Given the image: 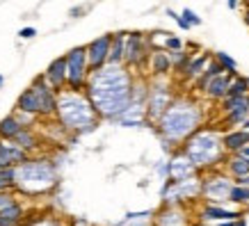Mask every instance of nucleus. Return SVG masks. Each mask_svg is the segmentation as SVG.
<instances>
[{
  "mask_svg": "<svg viewBox=\"0 0 249 226\" xmlns=\"http://www.w3.org/2000/svg\"><path fill=\"white\" fill-rule=\"evenodd\" d=\"M133 87H135V80L128 67L107 64L89 75L85 94L91 101L98 119L114 121L133 103Z\"/></svg>",
  "mask_w": 249,
  "mask_h": 226,
  "instance_id": "nucleus-1",
  "label": "nucleus"
},
{
  "mask_svg": "<svg viewBox=\"0 0 249 226\" xmlns=\"http://www.w3.org/2000/svg\"><path fill=\"white\" fill-rule=\"evenodd\" d=\"M201 121H204V107L188 96H178L174 98V103L156 123V133L160 139L176 146L185 144L196 130L204 128Z\"/></svg>",
  "mask_w": 249,
  "mask_h": 226,
  "instance_id": "nucleus-2",
  "label": "nucleus"
},
{
  "mask_svg": "<svg viewBox=\"0 0 249 226\" xmlns=\"http://www.w3.org/2000/svg\"><path fill=\"white\" fill-rule=\"evenodd\" d=\"M57 119L64 130L78 135L91 133L98 126V114L85 91L62 89L57 94Z\"/></svg>",
  "mask_w": 249,
  "mask_h": 226,
  "instance_id": "nucleus-3",
  "label": "nucleus"
},
{
  "mask_svg": "<svg viewBox=\"0 0 249 226\" xmlns=\"http://www.w3.org/2000/svg\"><path fill=\"white\" fill-rule=\"evenodd\" d=\"M57 185V169L46 158H28L14 167V190L23 194H46Z\"/></svg>",
  "mask_w": 249,
  "mask_h": 226,
  "instance_id": "nucleus-4",
  "label": "nucleus"
},
{
  "mask_svg": "<svg viewBox=\"0 0 249 226\" xmlns=\"http://www.w3.org/2000/svg\"><path fill=\"white\" fill-rule=\"evenodd\" d=\"M181 151L192 160V165L199 172L217 167L227 156L224 144H222V133H217L215 128H206V126L196 130L195 135L183 144Z\"/></svg>",
  "mask_w": 249,
  "mask_h": 226,
  "instance_id": "nucleus-5",
  "label": "nucleus"
},
{
  "mask_svg": "<svg viewBox=\"0 0 249 226\" xmlns=\"http://www.w3.org/2000/svg\"><path fill=\"white\" fill-rule=\"evenodd\" d=\"M67 89L85 91L89 80V62H87V46H76L67 55Z\"/></svg>",
  "mask_w": 249,
  "mask_h": 226,
  "instance_id": "nucleus-6",
  "label": "nucleus"
},
{
  "mask_svg": "<svg viewBox=\"0 0 249 226\" xmlns=\"http://www.w3.org/2000/svg\"><path fill=\"white\" fill-rule=\"evenodd\" d=\"M172 103L174 94L167 78H153V83H149V94H146V119H149V123L156 126Z\"/></svg>",
  "mask_w": 249,
  "mask_h": 226,
  "instance_id": "nucleus-7",
  "label": "nucleus"
},
{
  "mask_svg": "<svg viewBox=\"0 0 249 226\" xmlns=\"http://www.w3.org/2000/svg\"><path fill=\"white\" fill-rule=\"evenodd\" d=\"M160 196H162V204L165 206H181L185 201H195L201 196V178H190V181H165L160 188Z\"/></svg>",
  "mask_w": 249,
  "mask_h": 226,
  "instance_id": "nucleus-8",
  "label": "nucleus"
},
{
  "mask_svg": "<svg viewBox=\"0 0 249 226\" xmlns=\"http://www.w3.org/2000/svg\"><path fill=\"white\" fill-rule=\"evenodd\" d=\"M235 181L231 176L224 174H211L201 178V196L213 206H224L231 199V190H233Z\"/></svg>",
  "mask_w": 249,
  "mask_h": 226,
  "instance_id": "nucleus-9",
  "label": "nucleus"
},
{
  "mask_svg": "<svg viewBox=\"0 0 249 226\" xmlns=\"http://www.w3.org/2000/svg\"><path fill=\"white\" fill-rule=\"evenodd\" d=\"M151 57L149 53V41L142 32H128L126 37V53H124V67L140 69L144 67V62Z\"/></svg>",
  "mask_w": 249,
  "mask_h": 226,
  "instance_id": "nucleus-10",
  "label": "nucleus"
},
{
  "mask_svg": "<svg viewBox=\"0 0 249 226\" xmlns=\"http://www.w3.org/2000/svg\"><path fill=\"white\" fill-rule=\"evenodd\" d=\"M112 37L114 35H101L94 41L87 44V62H89V71H98V69L107 67L110 60V48H112Z\"/></svg>",
  "mask_w": 249,
  "mask_h": 226,
  "instance_id": "nucleus-11",
  "label": "nucleus"
},
{
  "mask_svg": "<svg viewBox=\"0 0 249 226\" xmlns=\"http://www.w3.org/2000/svg\"><path fill=\"white\" fill-rule=\"evenodd\" d=\"M30 87H32V91H35V96H37L39 114H44V117L57 114V91L46 83L44 78H37Z\"/></svg>",
  "mask_w": 249,
  "mask_h": 226,
  "instance_id": "nucleus-12",
  "label": "nucleus"
},
{
  "mask_svg": "<svg viewBox=\"0 0 249 226\" xmlns=\"http://www.w3.org/2000/svg\"><path fill=\"white\" fill-rule=\"evenodd\" d=\"M167 162H169V181H174V183L196 178V174H199V169L192 165V160H190L183 151H176Z\"/></svg>",
  "mask_w": 249,
  "mask_h": 226,
  "instance_id": "nucleus-13",
  "label": "nucleus"
},
{
  "mask_svg": "<svg viewBox=\"0 0 249 226\" xmlns=\"http://www.w3.org/2000/svg\"><path fill=\"white\" fill-rule=\"evenodd\" d=\"M117 123L119 126H124V128H140V126H151L149 123V119H146V105L144 103H130L128 105V110L124 114H119L117 117Z\"/></svg>",
  "mask_w": 249,
  "mask_h": 226,
  "instance_id": "nucleus-14",
  "label": "nucleus"
},
{
  "mask_svg": "<svg viewBox=\"0 0 249 226\" xmlns=\"http://www.w3.org/2000/svg\"><path fill=\"white\" fill-rule=\"evenodd\" d=\"M199 222H215V224H219V222H238V219H242V212L240 210H229V208H224V206H213V204H206L204 208H201V212H199Z\"/></svg>",
  "mask_w": 249,
  "mask_h": 226,
  "instance_id": "nucleus-15",
  "label": "nucleus"
},
{
  "mask_svg": "<svg viewBox=\"0 0 249 226\" xmlns=\"http://www.w3.org/2000/svg\"><path fill=\"white\" fill-rule=\"evenodd\" d=\"M44 80L51 85L57 94H60L62 89H67V57H57V60L51 62L44 73Z\"/></svg>",
  "mask_w": 249,
  "mask_h": 226,
  "instance_id": "nucleus-16",
  "label": "nucleus"
},
{
  "mask_svg": "<svg viewBox=\"0 0 249 226\" xmlns=\"http://www.w3.org/2000/svg\"><path fill=\"white\" fill-rule=\"evenodd\" d=\"M153 226H188V217L181 206H162L156 210Z\"/></svg>",
  "mask_w": 249,
  "mask_h": 226,
  "instance_id": "nucleus-17",
  "label": "nucleus"
},
{
  "mask_svg": "<svg viewBox=\"0 0 249 226\" xmlns=\"http://www.w3.org/2000/svg\"><path fill=\"white\" fill-rule=\"evenodd\" d=\"M222 144H224V151H227V153L238 156L245 146H249V133L242 128L227 130V133L222 135Z\"/></svg>",
  "mask_w": 249,
  "mask_h": 226,
  "instance_id": "nucleus-18",
  "label": "nucleus"
},
{
  "mask_svg": "<svg viewBox=\"0 0 249 226\" xmlns=\"http://www.w3.org/2000/svg\"><path fill=\"white\" fill-rule=\"evenodd\" d=\"M0 160H2L7 167H18L21 162L28 160V153H25L23 149H18L14 142L0 139Z\"/></svg>",
  "mask_w": 249,
  "mask_h": 226,
  "instance_id": "nucleus-19",
  "label": "nucleus"
},
{
  "mask_svg": "<svg viewBox=\"0 0 249 226\" xmlns=\"http://www.w3.org/2000/svg\"><path fill=\"white\" fill-rule=\"evenodd\" d=\"M149 67H151L153 78H165L169 71H172V57L167 51H151V57H149Z\"/></svg>",
  "mask_w": 249,
  "mask_h": 226,
  "instance_id": "nucleus-20",
  "label": "nucleus"
},
{
  "mask_svg": "<svg viewBox=\"0 0 249 226\" xmlns=\"http://www.w3.org/2000/svg\"><path fill=\"white\" fill-rule=\"evenodd\" d=\"M231 83H233V78L229 73L219 75V78H215V80H211L208 83V87H206V96L211 98V101H224L229 94V87H231Z\"/></svg>",
  "mask_w": 249,
  "mask_h": 226,
  "instance_id": "nucleus-21",
  "label": "nucleus"
},
{
  "mask_svg": "<svg viewBox=\"0 0 249 226\" xmlns=\"http://www.w3.org/2000/svg\"><path fill=\"white\" fill-rule=\"evenodd\" d=\"M23 130V123L18 121L16 114H7V117H2L0 119V139H5V142H14V137L18 135Z\"/></svg>",
  "mask_w": 249,
  "mask_h": 226,
  "instance_id": "nucleus-22",
  "label": "nucleus"
},
{
  "mask_svg": "<svg viewBox=\"0 0 249 226\" xmlns=\"http://www.w3.org/2000/svg\"><path fill=\"white\" fill-rule=\"evenodd\" d=\"M224 73H227V71H224V67H222V64L215 60V55H213V62L208 64V69L204 71V75L195 80V89L196 91H206V87H208V83H211V80H215V78H219V75H224Z\"/></svg>",
  "mask_w": 249,
  "mask_h": 226,
  "instance_id": "nucleus-23",
  "label": "nucleus"
},
{
  "mask_svg": "<svg viewBox=\"0 0 249 226\" xmlns=\"http://www.w3.org/2000/svg\"><path fill=\"white\" fill-rule=\"evenodd\" d=\"M153 217L156 210H140V212H128L126 217L117 222L114 226H153Z\"/></svg>",
  "mask_w": 249,
  "mask_h": 226,
  "instance_id": "nucleus-24",
  "label": "nucleus"
},
{
  "mask_svg": "<svg viewBox=\"0 0 249 226\" xmlns=\"http://www.w3.org/2000/svg\"><path fill=\"white\" fill-rule=\"evenodd\" d=\"M211 62H213V55H211V53H201V55H196V57H192V62H190L188 71H185V78H190V80H196V78H201Z\"/></svg>",
  "mask_w": 249,
  "mask_h": 226,
  "instance_id": "nucleus-25",
  "label": "nucleus"
},
{
  "mask_svg": "<svg viewBox=\"0 0 249 226\" xmlns=\"http://www.w3.org/2000/svg\"><path fill=\"white\" fill-rule=\"evenodd\" d=\"M126 37L128 32H117L112 37V48H110V60L107 64H124V53H126Z\"/></svg>",
  "mask_w": 249,
  "mask_h": 226,
  "instance_id": "nucleus-26",
  "label": "nucleus"
},
{
  "mask_svg": "<svg viewBox=\"0 0 249 226\" xmlns=\"http://www.w3.org/2000/svg\"><path fill=\"white\" fill-rule=\"evenodd\" d=\"M16 110H18V112H25V114H32V117H37L39 114V103H37V96H35L32 87H28V89L18 96V101H16Z\"/></svg>",
  "mask_w": 249,
  "mask_h": 226,
  "instance_id": "nucleus-27",
  "label": "nucleus"
},
{
  "mask_svg": "<svg viewBox=\"0 0 249 226\" xmlns=\"http://www.w3.org/2000/svg\"><path fill=\"white\" fill-rule=\"evenodd\" d=\"M25 219V210L21 204H14L0 210V226H21V222Z\"/></svg>",
  "mask_w": 249,
  "mask_h": 226,
  "instance_id": "nucleus-28",
  "label": "nucleus"
},
{
  "mask_svg": "<svg viewBox=\"0 0 249 226\" xmlns=\"http://www.w3.org/2000/svg\"><path fill=\"white\" fill-rule=\"evenodd\" d=\"M227 169H229V174H231L233 181L245 178V176H249V160L242 158L240 153H238V156H231V158L227 160Z\"/></svg>",
  "mask_w": 249,
  "mask_h": 226,
  "instance_id": "nucleus-29",
  "label": "nucleus"
},
{
  "mask_svg": "<svg viewBox=\"0 0 249 226\" xmlns=\"http://www.w3.org/2000/svg\"><path fill=\"white\" fill-rule=\"evenodd\" d=\"M14 144L18 146V149H23L25 153L32 149H37V135L32 133V128H23L18 135L14 137Z\"/></svg>",
  "mask_w": 249,
  "mask_h": 226,
  "instance_id": "nucleus-30",
  "label": "nucleus"
},
{
  "mask_svg": "<svg viewBox=\"0 0 249 226\" xmlns=\"http://www.w3.org/2000/svg\"><path fill=\"white\" fill-rule=\"evenodd\" d=\"M240 96H249V83H247V78L238 75V78H233V83L229 87L227 98H240Z\"/></svg>",
  "mask_w": 249,
  "mask_h": 226,
  "instance_id": "nucleus-31",
  "label": "nucleus"
},
{
  "mask_svg": "<svg viewBox=\"0 0 249 226\" xmlns=\"http://www.w3.org/2000/svg\"><path fill=\"white\" fill-rule=\"evenodd\" d=\"M215 60H217L219 64L224 67V71H227L231 78H238V62H235L229 53H224V51H217V53H215Z\"/></svg>",
  "mask_w": 249,
  "mask_h": 226,
  "instance_id": "nucleus-32",
  "label": "nucleus"
},
{
  "mask_svg": "<svg viewBox=\"0 0 249 226\" xmlns=\"http://www.w3.org/2000/svg\"><path fill=\"white\" fill-rule=\"evenodd\" d=\"M238 107H249V96H240V98H224L222 101V112L229 114L238 110Z\"/></svg>",
  "mask_w": 249,
  "mask_h": 226,
  "instance_id": "nucleus-33",
  "label": "nucleus"
},
{
  "mask_svg": "<svg viewBox=\"0 0 249 226\" xmlns=\"http://www.w3.org/2000/svg\"><path fill=\"white\" fill-rule=\"evenodd\" d=\"M231 204L235 206H249V188H242V185H233L231 190Z\"/></svg>",
  "mask_w": 249,
  "mask_h": 226,
  "instance_id": "nucleus-34",
  "label": "nucleus"
},
{
  "mask_svg": "<svg viewBox=\"0 0 249 226\" xmlns=\"http://www.w3.org/2000/svg\"><path fill=\"white\" fill-rule=\"evenodd\" d=\"M14 190V167L0 172V192H12Z\"/></svg>",
  "mask_w": 249,
  "mask_h": 226,
  "instance_id": "nucleus-35",
  "label": "nucleus"
},
{
  "mask_svg": "<svg viewBox=\"0 0 249 226\" xmlns=\"http://www.w3.org/2000/svg\"><path fill=\"white\" fill-rule=\"evenodd\" d=\"M181 16H183V21L188 23L190 28H196V25H201V16H196L192 9H183Z\"/></svg>",
  "mask_w": 249,
  "mask_h": 226,
  "instance_id": "nucleus-36",
  "label": "nucleus"
},
{
  "mask_svg": "<svg viewBox=\"0 0 249 226\" xmlns=\"http://www.w3.org/2000/svg\"><path fill=\"white\" fill-rule=\"evenodd\" d=\"M14 204H18L14 192H0V210H5V208H9V206H14Z\"/></svg>",
  "mask_w": 249,
  "mask_h": 226,
  "instance_id": "nucleus-37",
  "label": "nucleus"
},
{
  "mask_svg": "<svg viewBox=\"0 0 249 226\" xmlns=\"http://www.w3.org/2000/svg\"><path fill=\"white\" fill-rule=\"evenodd\" d=\"M35 226H60V222L55 217H44V219H39V222H35Z\"/></svg>",
  "mask_w": 249,
  "mask_h": 226,
  "instance_id": "nucleus-38",
  "label": "nucleus"
},
{
  "mask_svg": "<svg viewBox=\"0 0 249 226\" xmlns=\"http://www.w3.org/2000/svg\"><path fill=\"white\" fill-rule=\"evenodd\" d=\"M35 35H37V30H35V28H21V30H18V37H21V39H32Z\"/></svg>",
  "mask_w": 249,
  "mask_h": 226,
  "instance_id": "nucleus-39",
  "label": "nucleus"
},
{
  "mask_svg": "<svg viewBox=\"0 0 249 226\" xmlns=\"http://www.w3.org/2000/svg\"><path fill=\"white\" fill-rule=\"evenodd\" d=\"M235 185H242V188H249V176H245V178H238V181H235Z\"/></svg>",
  "mask_w": 249,
  "mask_h": 226,
  "instance_id": "nucleus-40",
  "label": "nucleus"
},
{
  "mask_svg": "<svg viewBox=\"0 0 249 226\" xmlns=\"http://www.w3.org/2000/svg\"><path fill=\"white\" fill-rule=\"evenodd\" d=\"M240 156H242V158H247V160H249V146H245V149L240 151Z\"/></svg>",
  "mask_w": 249,
  "mask_h": 226,
  "instance_id": "nucleus-41",
  "label": "nucleus"
},
{
  "mask_svg": "<svg viewBox=\"0 0 249 226\" xmlns=\"http://www.w3.org/2000/svg\"><path fill=\"white\" fill-rule=\"evenodd\" d=\"M245 25L249 28V9L247 7H245Z\"/></svg>",
  "mask_w": 249,
  "mask_h": 226,
  "instance_id": "nucleus-42",
  "label": "nucleus"
},
{
  "mask_svg": "<svg viewBox=\"0 0 249 226\" xmlns=\"http://www.w3.org/2000/svg\"><path fill=\"white\" fill-rule=\"evenodd\" d=\"M215 226H235V222H219V224H215Z\"/></svg>",
  "mask_w": 249,
  "mask_h": 226,
  "instance_id": "nucleus-43",
  "label": "nucleus"
},
{
  "mask_svg": "<svg viewBox=\"0 0 249 226\" xmlns=\"http://www.w3.org/2000/svg\"><path fill=\"white\" fill-rule=\"evenodd\" d=\"M73 226H89V224H87L85 219H78V222H76V224H73Z\"/></svg>",
  "mask_w": 249,
  "mask_h": 226,
  "instance_id": "nucleus-44",
  "label": "nucleus"
},
{
  "mask_svg": "<svg viewBox=\"0 0 249 226\" xmlns=\"http://www.w3.org/2000/svg\"><path fill=\"white\" fill-rule=\"evenodd\" d=\"M235 226H247V222H245V217H242V219H238V222H235Z\"/></svg>",
  "mask_w": 249,
  "mask_h": 226,
  "instance_id": "nucleus-45",
  "label": "nucleus"
},
{
  "mask_svg": "<svg viewBox=\"0 0 249 226\" xmlns=\"http://www.w3.org/2000/svg\"><path fill=\"white\" fill-rule=\"evenodd\" d=\"M242 130H247V133H249V119L245 121V123H242Z\"/></svg>",
  "mask_w": 249,
  "mask_h": 226,
  "instance_id": "nucleus-46",
  "label": "nucleus"
},
{
  "mask_svg": "<svg viewBox=\"0 0 249 226\" xmlns=\"http://www.w3.org/2000/svg\"><path fill=\"white\" fill-rule=\"evenodd\" d=\"M192 226H213V224H206V222H196V224H192Z\"/></svg>",
  "mask_w": 249,
  "mask_h": 226,
  "instance_id": "nucleus-47",
  "label": "nucleus"
},
{
  "mask_svg": "<svg viewBox=\"0 0 249 226\" xmlns=\"http://www.w3.org/2000/svg\"><path fill=\"white\" fill-rule=\"evenodd\" d=\"M2 85H5V78H2V73H0V89H2Z\"/></svg>",
  "mask_w": 249,
  "mask_h": 226,
  "instance_id": "nucleus-48",
  "label": "nucleus"
},
{
  "mask_svg": "<svg viewBox=\"0 0 249 226\" xmlns=\"http://www.w3.org/2000/svg\"><path fill=\"white\" fill-rule=\"evenodd\" d=\"M245 7H247V9H249V0H247V2H245Z\"/></svg>",
  "mask_w": 249,
  "mask_h": 226,
  "instance_id": "nucleus-49",
  "label": "nucleus"
},
{
  "mask_svg": "<svg viewBox=\"0 0 249 226\" xmlns=\"http://www.w3.org/2000/svg\"><path fill=\"white\" fill-rule=\"evenodd\" d=\"M247 83H249V78H247Z\"/></svg>",
  "mask_w": 249,
  "mask_h": 226,
  "instance_id": "nucleus-50",
  "label": "nucleus"
}]
</instances>
